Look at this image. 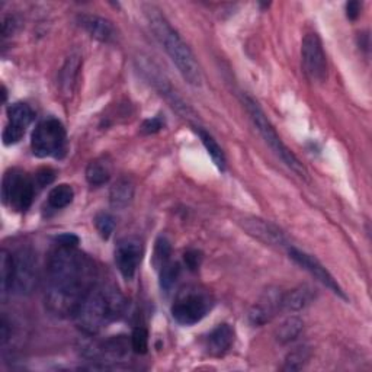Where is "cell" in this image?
<instances>
[{
	"mask_svg": "<svg viewBox=\"0 0 372 372\" xmlns=\"http://www.w3.org/2000/svg\"><path fill=\"white\" fill-rule=\"evenodd\" d=\"M159 271H160V287L164 292H169L178 281L179 273H180V266L178 264L167 262Z\"/></svg>",
	"mask_w": 372,
	"mask_h": 372,
	"instance_id": "4316f807",
	"label": "cell"
},
{
	"mask_svg": "<svg viewBox=\"0 0 372 372\" xmlns=\"http://www.w3.org/2000/svg\"><path fill=\"white\" fill-rule=\"evenodd\" d=\"M95 226L103 238H109L115 230V218L110 214L101 213L95 218Z\"/></svg>",
	"mask_w": 372,
	"mask_h": 372,
	"instance_id": "f1b7e54d",
	"label": "cell"
},
{
	"mask_svg": "<svg viewBox=\"0 0 372 372\" xmlns=\"http://www.w3.org/2000/svg\"><path fill=\"white\" fill-rule=\"evenodd\" d=\"M288 255L295 264H299L303 269H306L308 273H311L315 279H317V281H320L323 285H326L334 294H338L339 296H342V299H346V295L343 294L342 288L336 282V279L330 275V272L319 262L317 259L313 257L311 255H308L306 252L295 249V248H289Z\"/></svg>",
	"mask_w": 372,
	"mask_h": 372,
	"instance_id": "7c38bea8",
	"label": "cell"
},
{
	"mask_svg": "<svg viewBox=\"0 0 372 372\" xmlns=\"http://www.w3.org/2000/svg\"><path fill=\"white\" fill-rule=\"evenodd\" d=\"M128 343L125 336H114L105 342H101L93 346L90 350V357H98L106 361H117L124 358L128 353Z\"/></svg>",
	"mask_w": 372,
	"mask_h": 372,
	"instance_id": "2e32d148",
	"label": "cell"
},
{
	"mask_svg": "<svg viewBox=\"0 0 372 372\" xmlns=\"http://www.w3.org/2000/svg\"><path fill=\"white\" fill-rule=\"evenodd\" d=\"M143 257V245L137 237H125L118 241L115 249V262L125 279H133Z\"/></svg>",
	"mask_w": 372,
	"mask_h": 372,
	"instance_id": "30bf717a",
	"label": "cell"
},
{
	"mask_svg": "<svg viewBox=\"0 0 372 372\" xmlns=\"http://www.w3.org/2000/svg\"><path fill=\"white\" fill-rule=\"evenodd\" d=\"M281 299L282 294L278 291H266L262 299L256 303L249 311V320L253 326H264L269 323L273 315L281 310Z\"/></svg>",
	"mask_w": 372,
	"mask_h": 372,
	"instance_id": "4fadbf2b",
	"label": "cell"
},
{
	"mask_svg": "<svg viewBox=\"0 0 372 372\" xmlns=\"http://www.w3.org/2000/svg\"><path fill=\"white\" fill-rule=\"evenodd\" d=\"M162 128H163V122L159 117H156V118L144 121L141 129H143V133H145V134H155V133H159Z\"/></svg>",
	"mask_w": 372,
	"mask_h": 372,
	"instance_id": "d6a6232c",
	"label": "cell"
},
{
	"mask_svg": "<svg viewBox=\"0 0 372 372\" xmlns=\"http://www.w3.org/2000/svg\"><path fill=\"white\" fill-rule=\"evenodd\" d=\"M145 12L148 22H150V27L156 34V38L163 45L164 51L169 54L171 60L178 67L182 78L192 86H199L202 82L201 69L191 48L186 45V43L180 38V35L164 20V16H162L157 9L152 6L147 8Z\"/></svg>",
	"mask_w": 372,
	"mask_h": 372,
	"instance_id": "3957f363",
	"label": "cell"
},
{
	"mask_svg": "<svg viewBox=\"0 0 372 372\" xmlns=\"http://www.w3.org/2000/svg\"><path fill=\"white\" fill-rule=\"evenodd\" d=\"M57 241L60 246H66V248H76L79 245V237L74 236V234H62L60 237H57Z\"/></svg>",
	"mask_w": 372,
	"mask_h": 372,
	"instance_id": "836d02e7",
	"label": "cell"
},
{
	"mask_svg": "<svg viewBox=\"0 0 372 372\" xmlns=\"http://www.w3.org/2000/svg\"><path fill=\"white\" fill-rule=\"evenodd\" d=\"M80 67V57L79 55H71V57L66 62L63 70H62V87L64 92L71 90V86L76 80V74Z\"/></svg>",
	"mask_w": 372,
	"mask_h": 372,
	"instance_id": "484cf974",
	"label": "cell"
},
{
	"mask_svg": "<svg viewBox=\"0 0 372 372\" xmlns=\"http://www.w3.org/2000/svg\"><path fill=\"white\" fill-rule=\"evenodd\" d=\"M127 301L118 288L113 285H95L74 314L78 327L93 336L124 314Z\"/></svg>",
	"mask_w": 372,
	"mask_h": 372,
	"instance_id": "7a4b0ae2",
	"label": "cell"
},
{
	"mask_svg": "<svg viewBox=\"0 0 372 372\" xmlns=\"http://www.w3.org/2000/svg\"><path fill=\"white\" fill-rule=\"evenodd\" d=\"M0 329H2V346L6 345V342L9 341L10 338V331H9V324L6 322V319L3 317L2 319V326H0Z\"/></svg>",
	"mask_w": 372,
	"mask_h": 372,
	"instance_id": "8d00e7d4",
	"label": "cell"
},
{
	"mask_svg": "<svg viewBox=\"0 0 372 372\" xmlns=\"http://www.w3.org/2000/svg\"><path fill=\"white\" fill-rule=\"evenodd\" d=\"M213 304L210 292L196 287H188L179 292L172 307V315L179 324L192 326L206 317Z\"/></svg>",
	"mask_w": 372,
	"mask_h": 372,
	"instance_id": "8992f818",
	"label": "cell"
},
{
	"mask_svg": "<svg viewBox=\"0 0 372 372\" xmlns=\"http://www.w3.org/2000/svg\"><path fill=\"white\" fill-rule=\"evenodd\" d=\"M196 134L199 136L202 144L206 145L208 155L211 156V159L214 160V163L217 164L218 169L224 171L226 169V157H224V153H222L221 147L218 145V143L213 138V136H210L207 131H203V129H196Z\"/></svg>",
	"mask_w": 372,
	"mask_h": 372,
	"instance_id": "603a6c76",
	"label": "cell"
},
{
	"mask_svg": "<svg viewBox=\"0 0 372 372\" xmlns=\"http://www.w3.org/2000/svg\"><path fill=\"white\" fill-rule=\"evenodd\" d=\"M243 227L249 234L259 238L260 241H264V243H266V245H272V246H285L287 245V240H285L284 234L281 233V230L275 227L273 224H271V222H268V221L259 220V218L245 220Z\"/></svg>",
	"mask_w": 372,
	"mask_h": 372,
	"instance_id": "5bb4252c",
	"label": "cell"
},
{
	"mask_svg": "<svg viewBox=\"0 0 372 372\" xmlns=\"http://www.w3.org/2000/svg\"><path fill=\"white\" fill-rule=\"evenodd\" d=\"M15 20L12 16H5L3 17V24H2V34L3 36L6 38V36L12 35V32L15 31Z\"/></svg>",
	"mask_w": 372,
	"mask_h": 372,
	"instance_id": "d590c367",
	"label": "cell"
},
{
	"mask_svg": "<svg viewBox=\"0 0 372 372\" xmlns=\"http://www.w3.org/2000/svg\"><path fill=\"white\" fill-rule=\"evenodd\" d=\"M201 259H202V256L198 250H189V252L185 253V264L191 271L198 269V266L201 265Z\"/></svg>",
	"mask_w": 372,
	"mask_h": 372,
	"instance_id": "4dcf8cb0",
	"label": "cell"
},
{
	"mask_svg": "<svg viewBox=\"0 0 372 372\" xmlns=\"http://www.w3.org/2000/svg\"><path fill=\"white\" fill-rule=\"evenodd\" d=\"M74 198V191L70 185H59L52 188L48 194V203L50 207L55 208V210H62L66 208L67 206L73 202Z\"/></svg>",
	"mask_w": 372,
	"mask_h": 372,
	"instance_id": "7402d4cb",
	"label": "cell"
},
{
	"mask_svg": "<svg viewBox=\"0 0 372 372\" xmlns=\"http://www.w3.org/2000/svg\"><path fill=\"white\" fill-rule=\"evenodd\" d=\"M359 12H361L359 2H349L346 5V15L350 21H355L357 17L359 16Z\"/></svg>",
	"mask_w": 372,
	"mask_h": 372,
	"instance_id": "e575fe53",
	"label": "cell"
},
{
	"mask_svg": "<svg viewBox=\"0 0 372 372\" xmlns=\"http://www.w3.org/2000/svg\"><path fill=\"white\" fill-rule=\"evenodd\" d=\"M13 255L8 250H2V256H0V278H2V292L6 294L8 291H12L13 284Z\"/></svg>",
	"mask_w": 372,
	"mask_h": 372,
	"instance_id": "cb8c5ba5",
	"label": "cell"
},
{
	"mask_svg": "<svg viewBox=\"0 0 372 372\" xmlns=\"http://www.w3.org/2000/svg\"><path fill=\"white\" fill-rule=\"evenodd\" d=\"M171 243L167 241L164 237H160L156 241V248H155V256H153V264L157 269L164 266L171 259Z\"/></svg>",
	"mask_w": 372,
	"mask_h": 372,
	"instance_id": "83f0119b",
	"label": "cell"
},
{
	"mask_svg": "<svg viewBox=\"0 0 372 372\" xmlns=\"http://www.w3.org/2000/svg\"><path fill=\"white\" fill-rule=\"evenodd\" d=\"M131 348L136 353H145L148 348V333L143 327H137L131 336Z\"/></svg>",
	"mask_w": 372,
	"mask_h": 372,
	"instance_id": "f546056e",
	"label": "cell"
},
{
	"mask_svg": "<svg viewBox=\"0 0 372 372\" xmlns=\"http://www.w3.org/2000/svg\"><path fill=\"white\" fill-rule=\"evenodd\" d=\"M303 70L310 80L323 83L327 78V62L323 44L317 34H307L301 44Z\"/></svg>",
	"mask_w": 372,
	"mask_h": 372,
	"instance_id": "ba28073f",
	"label": "cell"
},
{
	"mask_svg": "<svg viewBox=\"0 0 372 372\" xmlns=\"http://www.w3.org/2000/svg\"><path fill=\"white\" fill-rule=\"evenodd\" d=\"M35 180L27 173L12 169L3 178L2 198L15 211H27L35 198Z\"/></svg>",
	"mask_w": 372,
	"mask_h": 372,
	"instance_id": "52a82bcc",
	"label": "cell"
},
{
	"mask_svg": "<svg viewBox=\"0 0 372 372\" xmlns=\"http://www.w3.org/2000/svg\"><path fill=\"white\" fill-rule=\"evenodd\" d=\"M78 22L90 36L98 41L109 43L115 38V28L105 17L96 15H80L78 17Z\"/></svg>",
	"mask_w": 372,
	"mask_h": 372,
	"instance_id": "9a60e30c",
	"label": "cell"
},
{
	"mask_svg": "<svg viewBox=\"0 0 372 372\" xmlns=\"http://www.w3.org/2000/svg\"><path fill=\"white\" fill-rule=\"evenodd\" d=\"M234 342V330L229 324L217 326L207 338V349L211 355L221 357L231 348Z\"/></svg>",
	"mask_w": 372,
	"mask_h": 372,
	"instance_id": "e0dca14e",
	"label": "cell"
},
{
	"mask_svg": "<svg viewBox=\"0 0 372 372\" xmlns=\"http://www.w3.org/2000/svg\"><path fill=\"white\" fill-rule=\"evenodd\" d=\"M34 180H35V185L38 186V188H44V186L50 185L54 180V172L50 171V169H44V171H41V172H38V173L35 175Z\"/></svg>",
	"mask_w": 372,
	"mask_h": 372,
	"instance_id": "1f68e13d",
	"label": "cell"
},
{
	"mask_svg": "<svg viewBox=\"0 0 372 372\" xmlns=\"http://www.w3.org/2000/svg\"><path fill=\"white\" fill-rule=\"evenodd\" d=\"M314 291L313 288L304 285L300 288H295L287 294H282L281 299V310L287 311H300L306 308L314 300Z\"/></svg>",
	"mask_w": 372,
	"mask_h": 372,
	"instance_id": "ac0fdd59",
	"label": "cell"
},
{
	"mask_svg": "<svg viewBox=\"0 0 372 372\" xmlns=\"http://www.w3.org/2000/svg\"><path fill=\"white\" fill-rule=\"evenodd\" d=\"M311 352L307 346H299L295 348L292 352L288 353V357L285 359L284 369L285 371H299L303 369V366L308 362Z\"/></svg>",
	"mask_w": 372,
	"mask_h": 372,
	"instance_id": "d4e9b609",
	"label": "cell"
},
{
	"mask_svg": "<svg viewBox=\"0 0 372 372\" xmlns=\"http://www.w3.org/2000/svg\"><path fill=\"white\" fill-rule=\"evenodd\" d=\"M86 179L92 186H102L110 179V163L105 159L92 160L86 169Z\"/></svg>",
	"mask_w": 372,
	"mask_h": 372,
	"instance_id": "ffe728a7",
	"label": "cell"
},
{
	"mask_svg": "<svg viewBox=\"0 0 372 372\" xmlns=\"http://www.w3.org/2000/svg\"><path fill=\"white\" fill-rule=\"evenodd\" d=\"M13 284L12 289L21 295L31 294L38 281L36 259L29 249H20L13 255Z\"/></svg>",
	"mask_w": 372,
	"mask_h": 372,
	"instance_id": "9c48e42d",
	"label": "cell"
},
{
	"mask_svg": "<svg viewBox=\"0 0 372 372\" xmlns=\"http://www.w3.org/2000/svg\"><path fill=\"white\" fill-rule=\"evenodd\" d=\"M134 198V183L128 178L118 179L109 192L110 206L117 210H122L129 206V202Z\"/></svg>",
	"mask_w": 372,
	"mask_h": 372,
	"instance_id": "d6986e66",
	"label": "cell"
},
{
	"mask_svg": "<svg viewBox=\"0 0 372 372\" xmlns=\"http://www.w3.org/2000/svg\"><path fill=\"white\" fill-rule=\"evenodd\" d=\"M303 322L299 317L287 319L276 330V341L279 343H289L300 336L303 331Z\"/></svg>",
	"mask_w": 372,
	"mask_h": 372,
	"instance_id": "44dd1931",
	"label": "cell"
},
{
	"mask_svg": "<svg viewBox=\"0 0 372 372\" xmlns=\"http://www.w3.org/2000/svg\"><path fill=\"white\" fill-rule=\"evenodd\" d=\"M93 260L76 248L57 245L48 259L45 303L60 317H74L90 289L95 287Z\"/></svg>",
	"mask_w": 372,
	"mask_h": 372,
	"instance_id": "6da1fadb",
	"label": "cell"
},
{
	"mask_svg": "<svg viewBox=\"0 0 372 372\" xmlns=\"http://www.w3.org/2000/svg\"><path fill=\"white\" fill-rule=\"evenodd\" d=\"M31 148L36 157L62 159L67 150L66 128L55 118L44 120L34 129Z\"/></svg>",
	"mask_w": 372,
	"mask_h": 372,
	"instance_id": "5b68a950",
	"label": "cell"
},
{
	"mask_svg": "<svg viewBox=\"0 0 372 372\" xmlns=\"http://www.w3.org/2000/svg\"><path fill=\"white\" fill-rule=\"evenodd\" d=\"M8 117H9V124L3 131V143L6 145H10L16 144L24 137L25 129L34 121L35 114L29 105L17 102L8 108Z\"/></svg>",
	"mask_w": 372,
	"mask_h": 372,
	"instance_id": "8fae6325",
	"label": "cell"
},
{
	"mask_svg": "<svg viewBox=\"0 0 372 372\" xmlns=\"http://www.w3.org/2000/svg\"><path fill=\"white\" fill-rule=\"evenodd\" d=\"M243 105H245L246 110L249 113L250 120L253 121L256 129L260 133V136L264 137L266 144L272 148V152L279 159H281L289 167V169L294 171L296 175L301 176V178H307L306 167L303 166V163L299 159H296V156L289 150V148L284 144L281 137L278 136L276 129L273 128L271 121L266 118L262 108H260L257 105V102L255 99H252L250 96H248V95L243 96Z\"/></svg>",
	"mask_w": 372,
	"mask_h": 372,
	"instance_id": "277c9868",
	"label": "cell"
}]
</instances>
